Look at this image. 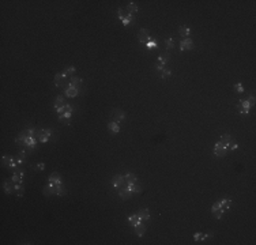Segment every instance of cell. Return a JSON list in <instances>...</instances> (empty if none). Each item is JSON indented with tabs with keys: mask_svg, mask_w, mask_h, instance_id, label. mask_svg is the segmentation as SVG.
Segmentation results:
<instances>
[{
	"mask_svg": "<svg viewBox=\"0 0 256 245\" xmlns=\"http://www.w3.org/2000/svg\"><path fill=\"white\" fill-rule=\"evenodd\" d=\"M117 17H119V19H121L124 26H129V25L132 23V17H134V15L129 14L125 8H117Z\"/></svg>",
	"mask_w": 256,
	"mask_h": 245,
	"instance_id": "obj_1",
	"label": "cell"
},
{
	"mask_svg": "<svg viewBox=\"0 0 256 245\" xmlns=\"http://www.w3.org/2000/svg\"><path fill=\"white\" fill-rule=\"evenodd\" d=\"M138 40H139V42L140 44H146L148 42V41H151V36H150V30L148 29H140L138 31Z\"/></svg>",
	"mask_w": 256,
	"mask_h": 245,
	"instance_id": "obj_2",
	"label": "cell"
},
{
	"mask_svg": "<svg viewBox=\"0 0 256 245\" xmlns=\"http://www.w3.org/2000/svg\"><path fill=\"white\" fill-rule=\"evenodd\" d=\"M226 153H227V147L225 144H222L221 142L215 143V146H214V155L223 157V155H226Z\"/></svg>",
	"mask_w": 256,
	"mask_h": 245,
	"instance_id": "obj_3",
	"label": "cell"
},
{
	"mask_svg": "<svg viewBox=\"0 0 256 245\" xmlns=\"http://www.w3.org/2000/svg\"><path fill=\"white\" fill-rule=\"evenodd\" d=\"M191 49H194V41L191 38H183L181 42H180V51L184 52V51H191Z\"/></svg>",
	"mask_w": 256,
	"mask_h": 245,
	"instance_id": "obj_4",
	"label": "cell"
},
{
	"mask_svg": "<svg viewBox=\"0 0 256 245\" xmlns=\"http://www.w3.org/2000/svg\"><path fill=\"white\" fill-rule=\"evenodd\" d=\"M67 75L65 72H59V74L55 75V84L57 87H64L65 86V79H67Z\"/></svg>",
	"mask_w": 256,
	"mask_h": 245,
	"instance_id": "obj_5",
	"label": "cell"
},
{
	"mask_svg": "<svg viewBox=\"0 0 256 245\" xmlns=\"http://www.w3.org/2000/svg\"><path fill=\"white\" fill-rule=\"evenodd\" d=\"M23 132H25V131H23ZM22 143H23L29 150H33L34 147H36L37 139H36V136H27L26 132H25V139H23V142H22Z\"/></svg>",
	"mask_w": 256,
	"mask_h": 245,
	"instance_id": "obj_6",
	"label": "cell"
},
{
	"mask_svg": "<svg viewBox=\"0 0 256 245\" xmlns=\"http://www.w3.org/2000/svg\"><path fill=\"white\" fill-rule=\"evenodd\" d=\"M38 134V140L41 143H46L48 139L52 136V130H41V131H37Z\"/></svg>",
	"mask_w": 256,
	"mask_h": 245,
	"instance_id": "obj_7",
	"label": "cell"
},
{
	"mask_svg": "<svg viewBox=\"0 0 256 245\" xmlns=\"http://www.w3.org/2000/svg\"><path fill=\"white\" fill-rule=\"evenodd\" d=\"M60 184H63L61 180H60V174L57 173V172L50 173V176H49V185H50V187L55 188V187H57V185H60Z\"/></svg>",
	"mask_w": 256,
	"mask_h": 245,
	"instance_id": "obj_8",
	"label": "cell"
},
{
	"mask_svg": "<svg viewBox=\"0 0 256 245\" xmlns=\"http://www.w3.org/2000/svg\"><path fill=\"white\" fill-rule=\"evenodd\" d=\"M249 109H251V105H249V102L246 101V99H241L240 103L237 105V111L240 113H244V115H248Z\"/></svg>",
	"mask_w": 256,
	"mask_h": 245,
	"instance_id": "obj_9",
	"label": "cell"
},
{
	"mask_svg": "<svg viewBox=\"0 0 256 245\" xmlns=\"http://www.w3.org/2000/svg\"><path fill=\"white\" fill-rule=\"evenodd\" d=\"M124 117H125V115L121 109H115V111L112 112V121L120 122V121L124 120Z\"/></svg>",
	"mask_w": 256,
	"mask_h": 245,
	"instance_id": "obj_10",
	"label": "cell"
},
{
	"mask_svg": "<svg viewBox=\"0 0 256 245\" xmlns=\"http://www.w3.org/2000/svg\"><path fill=\"white\" fill-rule=\"evenodd\" d=\"M119 195H120V197H121V199L127 200V199H131V196H132L134 193H132L131 191L128 189L127 185H124V187H121V188L119 189Z\"/></svg>",
	"mask_w": 256,
	"mask_h": 245,
	"instance_id": "obj_11",
	"label": "cell"
},
{
	"mask_svg": "<svg viewBox=\"0 0 256 245\" xmlns=\"http://www.w3.org/2000/svg\"><path fill=\"white\" fill-rule=\"evenodd\" d=\"M3 188H4V192L7 195H11L12 192L15 191V183L12 180H6L4 183H3Z\"/></svg>",
	"mask_w": 256,
	"mask_h": 245,
	"instance_id": "obj_12",
	"label": "cell"
},
{
	"mask_svg": "<svg viewBox=\"0 0 256 245\" xmlns=\"http://www.w3.org/2000/svg\"><path fill=\"white\" fill-rule=\"evenodd\" d=\"M211 212H213V215L215 216L217 219H219L221 216H222L223 210L221 208V206H219V203H218V202H215V203L213 204V207H211Z\"/></svg>",
	"mask_w": 256,
	"mask_h": 245,
	"instance_id": "obj_13",
	"label": "cell"
},
{
	"mask_svg": "<svg viewBox=\"0 0 256 245\" xmlns=\"http://www.w3.org/2000/svg\"><path fill=\"white\" fill-rule=\"evenodd\" d=\"M124 185H125L124 176L117 174V176H115V177H113V187H115V188H117V189H120V188H121V187H124Z\"/></svg>",
	"mask_w": 256,
	"mask_h": 245,
	"instance_id": "obj_14",
	"label": "cell"
},
{
	"mask_svg": "<svg viewBox=\"0 0 256 245\" xmlns=\"http://www.w3.org/2000/svg\"><path fill=\"white\" fill-rule=\"evenodd\" d=\"M124 181H125V185H134L138 183V178L134 173H127L124 176Z\"/></svg>",
	"mask_w": 256,
	"mask_h": 245,
	"instance_id": "obj_15",
	"label": "cell"
},
{
	"mask_svg": "<svg viewBox=\"0 0 256 245\" xmlns=\"http://www.w3.org/2000/svg\"><path fill=\"white\" fill-rule=\"evenodd\" d=\"M134 228H135V234H136L138 237H142V235L146 233V225H144L143 222L138 224L136 226H134Z\"/></svg>",
	"mask_w": 256,
	"mask_h": 245,
	"instance_id": "obj_16",
	"label": "cell"
},
{
	"mask_svg": "<svg viewBox=\"0 0 256 245\" xmlns=\"http://www.w3.org/2000/svg\"><path fill=\"white\" fill-rule=\"evenodd\" d=\"M64 93H65L67 97H69V98H74V97H77L79 94V90L75 89V87H72V86H68V87H65Z\"/></svg>",
	"mask_w": 256,
	"mask_h": 245,
	"instance_id": "obj_17",
	"label": "cell"
},
{
	"mask_svg": "<svg viewBox=\"0 0 256 245\" xmlns=\"http://www.w3.org/2000/svg\"><path fill=\"white\" fill-rule=\"evenodd\" d=\"M68 86H72V87H75V89H81V86H82V79L81 78H78V76H72L71 79H69V84Z\"/></svg>",
	"mask_w": 256,
	"mask_h": 245,
	"instance_id": "obj_18",
	"label": "cell"
},
{
	"mask_svg": "<svg viewBox=\"0 0 256 245\" xmlns=\"http://www.w3.org/2000/svg\"><path fill=\"white\" fill-rule=\"evenodd\" d=\"M167 61H169V53L165 52V53H161L160 56H158V63H160V65H165L167 64Z\"/></svg>",
	"mask_w": 256,
	"mask_h": 245,
	"instance_id": "obj_19",
	"label": "cell"
},
{
	"mask_svg": "<svg viewBox=\"0 0 256 245\" xmlns=\"http://www.w3.org/2000/svg\"><path fill=\"white\" fill-rule=\"evenodd\" d=\"M138 215H139V218H140L142 221H150V212H148V210H147V208L139 210Z\"/></svg>",
	"mask_w": 256,
	"mask_h": 245,
	"instance_id": "obj_20",
	"label": "cell"
},
{
	"mask_svg": "<svg viewBox=\"0 0 256 245\" xmlns=\"http://www.w3.org/2000/svg\"><path fill=\"white\" fill-rule=\"evenodd\" d=\"M74 112V109H72V106L69 105V103H65L63 108H60L57 109V113H59V116L60 115H64V113H72Z\"/></svg>",
	"mask_w": 256,
	"mask_h": 245,
	"instance_id": "obj_21",
	"label": "cell"
},
{
	"mask_svg": "<svg viewBox=\"0 0 256 245\" xmlns=\"http://www.w3.org/2000/svg\"><path fill=\"white\" fill-rule=\"evenodd\" d=\"M108 130L110 131V132H113V134H119V131H120L119 122H116V121H110L109 124H108Z\"/></svg>",
	"mask_w": 256,
	"mask_h": 245,
	"instance_id": "obj_22",
	"label": "cell"
},
{
	"mask_svg": "<svg viewBox=\"0 0 256 245\" xmlns=\"http://www.w3.org/2000/svg\"><path fill=\"white\" fill-rule=\"evenodd\" d=\"M65 99H64V97L63 95H57L56 97V102H55V109L57 111V109H60V108H63V106L65 105Z\"/></svg>",
	"mask_w": 256,
	"mask_h": 245,
	"instance_id": "obj_23",
	"label": "cell"
},
{
	"mask_svg": "<svg viewBox=\"0 0 256 245\" xmlns=\"http://www.w3.org/2000/svg\"><path fill=\"white\" fill-rule=\"evenodd\" d=\"M179 34L183 38H188V36L191 34V29H189V27H185V26H181L179 29Z\"/></svg>",
	"mask_w": 256,
	"mask_h": 245,
	"instance_id": "obj_24",
	"label": "cell"
},
{
	"mask_svg": "<svg viewBox=\"0 0 256 245\" xmlns=\"http://www.w3.org/2000/svg\"><path fill=\"white\" fill-rule=\"evenodd\" d=\"M219 203V206H221V208L225 211V210H229V207H230V203H232V200L229 199V197H225V199H222L221 202H218Z\"/></svg>",
	"mask_w": 256,
	"mask_h": 245,
	"instance_id": "obj_25",
	"label": "cell"
},
{
	"mask_svg": "<svg viewBox=\"0 0 256 245\" xmlns=\"http://www.w3.org/2000/svg\"><path fill=\"white\" fill-rule=\"evenodd\" d=\"M219 142L222 143V144H225L227 149H229V144H230V142H232V136H230L229 134L222 135V136H221V139H219Z\"/></svg>",
	"mask_w": 256,
	"mask_h": 245,
	"instance_id": "obj_26",
	"label": "cell"
},
{
	"mask_svg": "<svg viewBox=\"0 0 256 245\" xmlns=\"http://www.w3.org/2000/svg\"><path fill=\"white\" fill-rule=\"evenodd\" d=\"M125 10H127V11L129 12V14H132V15H134L135 12H138V11H139V8L136 7V4H135L134 2H129L128 4H127V8H125Z\"/></svg>",
	"mask_w": 256,
	"mask_h": 245,
	"instance_id": "obj_27",
	"label": "cell"
},
{
	"mask_svg": "<svg viewBox=\"0 0 256 245\" xmlns=\"http://www.w3.org/2000/svg\"><path fill=\"white\" fill-rule=\"evenodd\" d=\"M128 222H129V224H131L132 226H136L138 224H140V222H142V219L139 218V215H138V214H135V215L128 216Z\"/></svg>",
	"mask_w": 256,
	"mask_h": 245,
	"instance_id": "obj_28",
	"label": "cell"
},
{
	"mask_svg": "<svg viewBox=\"0 0 256 245\" xmlns=\"http://www.w3.org/2000/svg\"><path fill=\"white\" fill-rule=\"evenodd\" d=\"M15 193H17L18 197H22L25 193V187L23 184H15Z\"/></svg>",
	"mask_w": 256,
	"mask_h": 245,
	"instance_id": "obj_29",
	"label": "cell"
},
{
	"mask_svg": "<svg viewBox=\"0 0 256 245\" xmlns=\"http://www.w3.org/2000/svg\"><path fill=\"white\" fill-rule=\"evenodd\" d=\"M15 159H17V162H18V165H19V166L23 165L25 161H26V153H25V151H19V153H18V157Z\"/></svg>",
	"mask_w": 256,
	"mask_h": 245,
	"instance_id": "obj_30",
	"label": "cell"
},
{
	"mask_svg": "<svg viewBox=\"0 0 256 245\" xmlns=\"http://www.w3.org/2000/svg\"><path fill=\"white\" fill-rule=\"evenodd\" d=\"M53 193L57 195V196H63V195H65V189H64V187H63V184H60V185H57V187L53 188Z\"/></svg>",
	"mask_w": 256,
	"mask_h": 245,
	"instance_id": "obj_31",
	"label": "cell"
},
{
	"mask_svg": "<svg viewBox=\"0 0 256 245\" xmlns=\"http://www.w3.org/2000/svg\"><path fill=\"white\" fill-rule=\"evenodd\" d=\"M42 193H44V196H52V195H55V193H53V188L50 187L49 184L46 185V187H44Z\"/></svg>",
	"mask_w": 256,
	"mask_h": 245,
	"instance_id": "obj_32",
	"label": "cell"
},
{
	"mask_svg": "<svg viewBox=\"0 0 256 245\" xmlns=\"http://www.w3.org/2000/svg\"><path fill=\"white\" fill-rule=\"evenodd\" d=\"M11 159L8 155H3V158H2V166H6V168H8V165H10V162H11Z\"/></svg>",
	"mask_w": 256,
	"mask_h": 245,
	"instance_id": "obj_33",
	"label": "cell"
},
{
	"mask_svg": "<svg viewBox=\"0 0 256 245\" xmlns=\"http://www.w3.org/2000/svg\"><path fill=\"white\" fill-rule=\"evenodd\" d=\"M74 74H75V67H72V65H69V67H67V70H65V75L71 79L72 76H74Z\"/></svg>",
	"mask_w": 256,
	"mask_h": 245,
	"instance_id": "obj_34",
	"label": "cell"
},
{
	"mask_svg": "<svg viewBox=\"0 0 256 245\" xmlns=\"http://www.w3.org/2000/svg\"><path fill=\"white\" fill-rule=\"evenodd\" d=\"M165 44H166V49H167V51H172V49L175 48V40H173V38H167Z\"/></svg>",
	"mask_w": 256,
	"mask_h": 245,
	"instance_id": "obj_35",
	"label": "cell"
},
{
	"mask_svg": "<svg viewBox=\"0 0 256 245\" xmlns=\"http://www.w3.org/2000/svg\"><path fill=\"white\" fill-rule=\"evenodd\" d=\"M160 74H161V78H162V79H166L167 76H170V75H172V71H169V70H166V68H163V70L161 71Z\"/></svg>",
	"mask_w": 256,
	"mask_h": 245,
	"instance_id": "obj_36",
	"label": "cell"
},
{
	"mask_svg": "<svg viewBox=\"0 0 256 245\" xmlns=\"http://www.w3.org/2000/svg\"><path fill=\"white\" fill-rule=\"evenodd\" d=\"M146 46H147V49H156L157 48V42L151 40V41H148V42L146 44Z\"/></svg>",
	"mask_w": 256,
	"mask_h": 245,
	"instance_id": "obj_37",
	"label": "cell"
},
{
	"mask_svg": "<svg viewBox=\"0 0 256 245\" xmlns=\"http://www.w3.org/2000/svg\"><path fill=\"white\" fill-rule=\"evenodd\" d=\"M234 91H237V93H242V91H244V86H242L241 83H236V84H234Z\"/></svg>",
	"mask_w": 256,
	"mask_h": 245,
	"instance_id": "obj_38",
	"label": "cell"
},
{
	"mask_svg": "<svg viewBox=\"0 0 256 245\" xmlns=\"http://www.w3.org/2000/svg\"><path fill=\"white\" fill-rule=\"evenodd\" d=\"M44 169H45V163L41 162V163H37V165H36V170H37V172L44 170Z\"/></svg>",
	"mask_w": 256,
	"mask_h": 245,
	"instance_id": "obj_39",
	"label": "cell"
},
{
	"mask_svg": "<svg viewBox=\"0 0 256 245\" xmlns=\"http://www.w3.org/2000/svg\"><path fill=\"white\" fill-rule=\"evenodd\" d=\"M246 101L249 102V105H251V106H254L255 105V95H254V94H252V95H249Z\"/></svg>",
	"mask_w": 256,
	"mask_h": 245,
	"instance_id": "obj_40",
	"label": "cell"
},
{
	"mask_svg": "<svg viewBox=\"0 0 256 245\" xmlns=\"http://www.w3.org/2000/svg\"><path fill=\"white\" fill-rule=\"evenodd\" d=\"M237 147H238V144H237L236 142H230V144H229V149L230 150H236Z\"/></svg>",
	"mask_w": 256,
	"mask_h": 245,
	"instance_id": "obj_41",
	"label": "cell"
}]
</instances>
